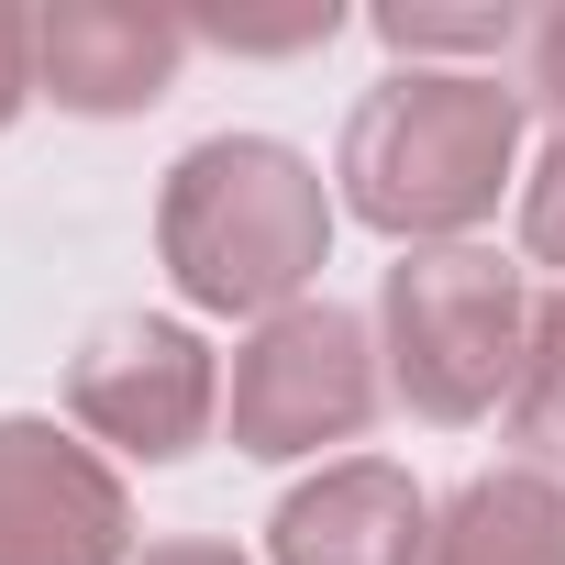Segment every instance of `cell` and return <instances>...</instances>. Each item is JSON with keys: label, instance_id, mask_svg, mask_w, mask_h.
<instances>
[{"label": "cell", "instance_id": "6da1fadb", "mask_svg": "<svg viewBox=\"0 0 565 565\" xmlns=\"http://www.w3.org/2000/svg\"><path fill=\"white\" fill-rule=\"evenodd\" d=\"M521 122L532 89H510L499 67H399L355 100L333 145L344 211L399 255L466 244L477 222H499V200H521Z\"/></svg>", "mask_w": 565, "mask_h": 565}, {"label": "cell", "instance_id": "7a4b0ae2", "mask_svg": "<svg viewBox=\"0 0 565 565\" xmlns=\"http://www.w3.org/2000/svg\"><path fill=\"white\" fill-rule=\"evenodd\" d=\"M156 255L189 311L255 333L311 300V277L333 255V189L277 134H211L156 189Z\"/></svg>", "mask_w": 565, "mask_h": 565}, {"label": "cell", "instance_id": "3957f363", "mask_svg": "<svg viewBox=\"0 0 565 565\" xmlns=\"http://www.w3.org/2000/svg\"><path fill=\"white\" fill-rule=\"evenodd\" d=\"M521 344H532L521 266H499L488 244H433V255L388 266V289H377V366H388V399H411L422 422L466 433V422L510 411Z\"/></svg>", "mask_w": 565, "mask_h": 565}, {"label": "cell", "instance_id": "277c9868", "mask_svg": "<svg viewBox=\"0 0 565 565\" xmlns=\"http://www.w3.org/2000/svg\"><path fill=\"white\" fill-rule=\"evenodd\" d=\"M377 399H388V366H377V333L344 311V300H300L233 344V377H222V433L233 455L255 466H300L322 444H366L377 433Z\"/></svg>", "mask_w": 565, "mask_h": 565}, {"label": "cell", "instance_id": "5b68a950", "mask_svg": "<svg viewBox=\"0 0 565 565\" xmlns=\"http://www.w3.org/2000/svg\"><path fill=\"white\" fill-rule=\"evenodd\" d=\"M67 422L111 455V466H178L211 444L222 422V355L189 333V322H156V311H122L78 344L67 366Z\"/></svg>", "mask_w": 565, "mask_h": 565}, {"label": "cell", "instance_id": "8992f818", "mask_svg": "<svg viewBox=\"0 0 565 565\" xmlns=\"http://www.w3.org/2000/svg\"><path fill=\"white\" fill-rule=\"evenodd\" d=\"M0 565H134L122 466L45 411H0Z\"/></svg>", "mask_w": 565, "mask_h": 565}, {"label": "cell", "instance_id": "52a82bcc", "mask_svg": "<svg viewBox=\"0 0 565 565\" xmlns=\"http://www.w3.org/2000/svg\"><path fill=\"white\" fill-rule=\"evenodd\" d=\"M189 23L178 12H134V0H56L34 12V89L78 122H134L178 89L189 67Z\"/></svg>", "mask_w": 565, "mask_h": 565}, {"label": "cell", "instance_id": "ba28073f", "mask_svg": "<svg viewBox=\"0 0 565 565\" xmlns=\"http://www.w3.org/2000/svg\"><path fill=\"white\" fill-rule=\"evenodd\" d=\"M433 499L411 488V466L388 455H333L322 477H300L266 521V565H422Z\"/></svg>", "mask_w": 565, "mask_h": 565}, {"label": "cell", "instance_id": "9c48e42d", "mask_svg": "<svg viewBox=\"0 0 565 565\" xmlns=\"http://www.w3.org/2000/svg\"><path fill=\"white\" fill-rule=\"evenodd\" d=\"M422 565H565V488L543 466H488L466 477L433 532H422Z\"/></svg>", "mask_w": 565, "mask_h": 565}, {"label": "cell", "instance_id": "30bf717a", "mask_svg": "<svg viewBox=\"0 0 565 565\" xmlns=\"http://www.w3.org/2000/svg\"><path fill=\"white\" fill-rule=\"evenodd\" d=\"M510 444H521V466H565V289L532 300V344L510 377Z\"/></svg>", "mask_w": 565, "mask_h": 565}, {"label": "cell", "instance_id": "8fae6325", "mask_svg": "<svg viewBox=\"0 0 565 565\" xmlns=\"http://www.w3.org/2000/svg\"><path fill=\"white\" fill-rule=\"evenodd\" d=\"M521 34V12H510V0H488V12H411V0H399V12H377V45L388 56H499Z\"/></svg>", "mask_w": 565, "mask_h": 565}, {"label": "cell", "instance_id": "7c38bea8", "mask_svg": "<svg viewBox=\"0 0 565 565\" xmlns=\"http://www.w3.org/2000/svg\"><path fill=\"white\" fill-rule=\"evenodd\" d=\"M521 255L565 277V134H554L532 167H521Z\"/></svg>", "mask_w": 565, "mask_h": 565}, {"label": "cell", "instance_id": "4fadbf2b", "mask_svg": "<svg viewBox=\"0 0 565 565\" xmlns=\"http://www.w3.org/2000/svg\"><path fill=\"white\" fill-rule=\"evenodd\" d=\"M200 45H233V56H300V45H333L344 34V12L333 0H311V12H289V23H233V12H211V23H189Z\"/></svg>", "mask_w": 565, "mask_h": 565}, {"label": "cell", "instance_id": "5bb4252c", "mask_svg": "<svg viewBox=\"0 0 565 565\" xmlns=\"http://www.w3.org/2000/svg\"><path fill=\"white\" fill-rule=\"evenodd\" d=\"M23 100H45V89H34V12L0 0V134L23 122Z\"/></svg>", "mask_w": 565, "mask_h": 565}, {"label": "cell", "instance_id": "9a60e30c", "mask_svg": "<svg viewBox=\"0 0 565 565\" xmlns=\"http://www.w3.org/2000/svg\"><path fill=\"white\" fill-rule=\"evenodd\" d=\"M532 111L565 134V12H543V23H532Z\"/></svg>", "mask_w": 565, "mask_h": 565}, {"label": "cell", "instance_id": "2e32d148", "mask_svg": "<svg viewBox=\"0 0 565 565\" xmlns=\"http://www.w3.org/2000/svg\"><path fill=\"white\" fill-rule=\"evenodd\" d=\"M134 565H244L233 543H200V532H178V543H145Z\"/></svg>", "mask_w": 565, "mask_h": 565}]
</instances>
